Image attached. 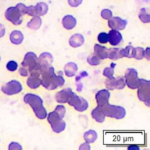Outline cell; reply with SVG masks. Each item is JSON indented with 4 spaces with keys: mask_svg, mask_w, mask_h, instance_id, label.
I'll return each instance as SVG.
<instances>
[{
    "mask_svg": "<svg viewBox=\"0 0 150 150\" xmlns=\"http://www.w3.org/2000/svg\"><path fill=\"white\" fill-rule=\"evenodd\" d=\"M40 77L41 84L48 90H54L64 83V80L62 76L56 75L52 65L43 68Z\"/></svg>",
    "mask_w": 150,
    "mask_h": 150,
    "instance_id": "1",
    "label": "cell"
},
{
    "mask_svg": "<svg viewBox=\"0 0 150 150\" xmlns=\"http://www.w3.org/2000/svg\"><path fill=\"white\" fill-rule=\"evenodd\" d=\"M24 102L29 104L33 109L36 117L39 119H45L47 117V112L43 105L42 98L34 94L28 93L23 97Z\"/></svg>",
    "mask_w": 150,
    "mask_h": 150,
    "instance_id": "2",
    "label": "cell"
},
{
    "mask_svg": "<svg viewBox=\"0 0 150 150\" xmlns=\"http://www.w3.org/2000/svg\"><path fill=\"white\" fill-rule=\"evenodd\" d=\"M105 117L114 118L116 119L123 118L126 114L125 110L121 106L110 105L109 103L104 106H100Z\"/></svg>",
    "mask_w": 150,
    "mask_h": 150,
    "instance_id": "3",
    "label": "cell"
},
{
    "mask_svg": "<svg viewBox=\"0 0 150 150\" xmlns=\"http://www.w3.org/2000/svg\"><path fill=\"white\" fill-rule=\"evenodd\" d=\"M138 88V97L139 100L149 106L150 103V81L140 79Z\"/></svg>",
    "mask_w": 150,
    "mask_h": 150,
    "instance_id": "4",
    "label": "cell"
},
{
    "mask_svg": "<svg viewBox=\"0 0 150 150\" xmlns=\"http://www.w3.org/2000/svg\"><path fill=\"white\" fill-rule=\"evenodd\" d=\"M47 121L51 125L52 130L56 133H60L66 128V123L62 118L54 111L47 115Z\"/></svg>",
    "mask_w": 150,
    "mask_h": 150,
    "instance_id": "5",
    "label": "cell"
},
{
    "mask_svg": "<svg viewBox=\"0 0 150 150\" xmlns=\"http://www.w3.org/2000/svg\"><path fill=\"white\" fill-rule=\"evenodd\" d=\"M67 103L69 105L74 107L78 111L83 112L86 110L88 107V102L83 97L78 96L74 93H72Z\"/></svg>",
    "mask_w": 150,
    "mask_h": 150,
    "instance_id": "6",
    "label": "cell"
},
{
    "mask_svg": "<svg viewBox=\"0 0 150 150\" xmlns=\"http://www.w3.org/2000/svg\"><path fill=\"white\" fill-rule=\"evenodd\" d=\"M125 83L129 88H137L140 79L138 77L137 71L132 68L128 69L125 73Z\"/></svg>",
    "mask_w": 150,
    "mask_h": 150,
    "instance_id": "7",
    "label": "cell"
},
{
    "mask_svg": "<svg viewBox=\"0 0 150 150\" xmlns=\"http://www.w3.org/2000/svg\"><path fill=\"white\" fill-rule=\"evenodd\" d=\"M22 90L21 84L16 80H12L2 87V91L6 95H13L21 92Z\"/></svg>",
    "mask_w": 150,
    "mask_h": 150,
    "instance_id": "8",
    "label": "cell"
},
{
    "mask_svg": "<svg viewBox=\"0 0 150 150\" xmlns=\"http://www.w3.org/2000/svg\"><path fill=\"white\" fill-rule=\"evenodd\" d=\"M37 61L38 57L36 54L33 52H28L24 57L22 66L29 71L36 66Z\"/></svg>",
    "mask_w": 150,
    "mask_h": 150,
    "instance_id": "9",
    "label": "cell"
},
{
    "mask_svg": "<svg viewBox=\"0 0 150 150\" xmlns=\"http://www.w3.org/2000/svg\"><path fill=\"white\" fill-rule=\"evenodd\" d=\"M47 10V5L44 2H40L35 6H30L28 8V13L31 16H41L46 14Z\"/></svg>",
    "mask_w": 150,
    "mask_h": 150,
    "instance_id": "10",
    "label": "cell"
},
{
    "mask_svg": "<svg viewBox=\"0 0 150 150\" xmlns=\"http://www.w3.org/2000/svg\"><path fill=\"white\" fill-rule=\"evenodd\" d=\"M108 26L112 30H119L124 29L127 23V21L126 20L122 19L120 17L115 16L111 17L110 19H108Z\"/></svg>",
    "mask_w": 150,
    "mask_h": 150,
    "instance_id": "11",
    "label": "cell"
},
{
    "mask_svg": "<svg viewBox=\"0 0 150 150\" xmlns=\"http://www.w3.org/2000/svg\"><path fill=\"white\" fill-rule=\"evenodd\" d=\"M110 96V92L107 90H101L98 91L96 94V99L98 106H104L108 103V100Z\"/></svg>",
    "mask_w": 150,
    "mask_h": 150,
    "instance_id": "12",
    "label": "cell"
},
{
    "mask_svg": "<svg viewBox=\"0 0 150 150\" xmlns=\"http://www.w3.org/2000/svg\"><path fill=\"white\" fill-rule=\"evenodd\" d=\"M73 91L70 88L63 89L56 94L55 100L58 103H67Z\"/></svg>",
    "mask_w": 150,
    "mask_h": 150,
    "instance_id": "13",
    "label": "cell"
},
{
    "mask_svg": "<svg viewBox=\"0 0 150 150\" xmlns=\"http://www.w3.org/2000/svg\"><path fill=\"white\" fill-rule=\"evenodd\" d=\"M53 60L52 55L48 52H45L40 54L39 57L38 58L37 63L42 67H46L51 66Z\"/></svg>",
    "mask_w": 150,
    "mask_h": 150,
    "instance_id": "14",
    "label": "cell"
},
{
    "mask_svg": "<svg viewBox=\"0 0 150 150\" xmlns=\"http://www.w3.org/2000/svg\"><path fill=\"white\" fill-rule=\"evenodd\" d=\"M122 39V35L118 30H111L108 34V42L112 46L118 45L121 42Z\"/></svg>",
    "mask_w": 150,
    "mask_h": 150,
    "instance_id": "15",
    "label": "cell"
},
{
    "mask_svg": "<svg viewBox=\"0 0 150 150\" xmlns=\"http://www.w3.org/2000/svg\"><path fill=\"white\" fill-rule=\"evenodd\" d=\"M84 38L81 34L76 33L72 35L69 39V44L73 47H77L83 45Z\"/></svg>",
    "mask_w": 150,
    "mask_h": 150,
    "instance_id": "16",
    "label": "cell"
},
{
    "mask_svg": "<svg viewBox=\"0 0 150 150\" xmlns=\"http://www.w3.org/2000/svg\"><path fill=\"white\" fill-rule=\"evenodd\" d=\"M123 57V49L111 48L108 49V58L113 60H116Z\"/></svg>",
    "mask_w": 150,
    "mask_h": 150,
    "instance_id": "17",
    "label": "cell"
},
{
    "mask_svg": "<svg viewBox=\"0 0 150 150\" xmlns=\"http://www.w3.org/2000/svg\"><path fill=\"white\" fill-rule=\"evenodd\" d=\"M91 116L93 119H94L98 122H103L105 120V116L104 115L102 108L100 106L97 105L93 111H91Z\"/></svg>",
    "mask_w": 150,
    "mask_h": 150,
    "instance_id": "18",
    "label": "cell"
},
{
    "mask_svg": "<svg viewBox=\"0 0 150 150\" xmlns=\"http://www.w3.org/2000/svg\"><path fill=\"white\" fill-rule=\"evenodd\" d=\"M62 24L64 28L70 30L75 27L76 25V19L71 15H66L63 18Z\"/></svg>",
    "mask_w": 150,
    "mask_h": 150,
    "instance_id": "19",
    "label": "cell"
},
{
    "mask_svg": "<svg viewBox=\"0 0 150 150\" xmlns=\"http://www.w3.org/2000/svg\"><path fill=\"white\" fill-rule=\"evenodd\" d=\"M26 83L30 88L35 89L41 85V78L39 76L30 74L27 79Z\"/></svg>",
    "mask_w": 150,
    "mask_h": 150,
    "instance_id": "20",
    "label": "cell"
},
{
    "mask_svg": "<svg viewBox=\"0 0 150 150\" xmlns=\"http://www.w3.org/2000/svg\"><path fill=\"white\" fill-rule=\"evenodd\" d=\"M100 59H105L107 58L108 49L104 46L96 44L94 45V53Z\"/></svg>",
    "mask_w": 150,
    "mask_h": 150,
    "instance_id": "21",
    "label": "cell"
},
{
    "mask_svg": "<svg viewBox=\"0 0 150 150\" xmlns=\"http://www.w3.org/2000/svg\"><path fill=\"white\" fill-rule=\"evenodd\" d=\"M64 71L67 77H73L77 71V66L74 62H69L65 64Z\"/></svg>",
    "mask_w": 150,
    "mask_h": 150,
    "instance_id": "22",
    "label": "cell"
},
{
    "mask_svg": "<svg viewBox=\"0 0 150 150\" xmlns=\"http://www.w3.org/2000/svg\"><path fill=\"white\" fill-rule=\"evenodd\" d=\"M10 39L11 42L15 45L21 44L23 39V34L18 30H15L12 32L10 36Z\"/></svg>",
    "mask_w": 150,
    "mask_h": 150,
    "instance_id": "23",
    "label": "cell"
},
{
    "mask_svg": "<svg viewBox=\"0 0 150 150\" xmlns=\"http://www.w3.org/2000/svg\"><path fill=\"white\" fill-rule=\"evenodd\" d=\"M97 138V134L94 130L90 129L84 134V139L88 144L95 142Z\"/></svg>",
    "mask_w": 150,
    "mask_h": 150,
    "instance_id": "24",
    "label": "cell"
},
{
    "mask_svg": "<svg viewBox=\"0 0 150 150\" xmlns=\"http://www.w3.org/2000/svg\"><path fill=\"white\" fill-rule=\"evenodd\" d=\"M41 24H42L41 18L38 16H36L35 18L32 19V20L28 23V26L30 29L36 30L40 27Z\"/></svg>",
    "mask_w": 150,
    "mask_h": 150,
    "instance_id": "25",
    "label": "cell"
},
{
    "mask_svg": "<svg viewBox=\"0 0 150 150\" xmlns=\"http://www.w3.org/2000/svg\"><path fill=\"white\" fill-rule=\"evenodd\" d=\"M105 85L108 90H114L117 88V78L113 76L107 77L105 81Z\"/></svg>",
    "mask_w": 150,
    "mask_h": 150,
    "instance_id": "26",
    "label": "cell"
},
{
    "mask_svg": "<svg viewBox=\"0 0 150 150\" xmlns=\"http://www.w3.org/2000/svg\"><path fill=\"white\" fill-rule=\"evenodd\" d=\"M88 75L87 73L85 71H81L80 73H79L76 77V81L77 84V91H81L83 88V85L81 83V80L82 78L84 77H87Z\"/></svg>",
    "mask_w": 150,
    "mask_h": 150,
    "instance_id": "27",
    "label": "cell"
},
{
    "mask_svg": "<svg viewBox=\"0 0 150 150\" xmlns=\"http://www.w3.org/2000/svg\"><path fill=\"white\" fill-rule=\"evenodd\" d=\"M139 18L140 20L144 23H148L150 22L149 14L147 12L146 9L142 8L139 13Z\"/></svg>",
    "mask_w": 150,
    "mask_h": 150,
    "instance_id": "28",
    "label": "cell"
},
{
    "mask_svg": "<svg viewBox=\"0 0 150 150\" xmlns=\"http://www.w3.org/2000/svg\"><path fill=\"white\" fill-rule=\"evenodd\" d=\"M135 49L132 46L128 45L125 49H123V56L128 58H132L134 57Z\"/></svg>",
    "mask_w": 150,
    "mask_h": 150,
    "instance_id": "29",
    "label": "cell"
},
{
    "mask_svg": "<svg viewBox=\"0 0 150 150\" xmlns=\"http://www.w3.org/2000/svg\"><path fill=\"white\" fill-rule=\"evenodd\" d=\"M87 62L91 66H97L100 63L101 59L93 53L88 56L87 57Z\"/></svg>",
    "mask_w": 150,
    "mask_h": 150,
    "instance_id": "30",
    "label": "cell"
},
{
    "mask_svg": "<svg viewBox=\"0 0 150 150\" xmlns=\"http://www.w3.org/2000/svg\"><path fill=\"white\" fill-rule=\"evenodd\" d=\"M115 65H116L115 63H112L111 64V66L110 67L105 68L103 71V75L107 77H112L114 74V69Z\"/></svg>",
    "mask_w": 150,
    "mask_h": 150,
    "instance_id": "31",
    "label": "cell"
},
{
    "mask_svg": "<svg viewBox=\"0 0 150 150\" xmlns=\"http://www.w3.org/2000/svg\"><path fill=\"white\" fill-rule=\"evenodd\" d=\"M135 49V52L134 57L138 60L142 59L144 57V49L141 47H137Z\"/></svg>",
    "mask_w": 150,
    "mask_h": 150,
    "instance_id": "32",
    "label": "cell"
},
{
    "mask_svg": "<svg viewBox=\"0 0 150 150\" xmlns=\"http://www.w3.org/2000/svg\"><path fill=\"white\" fill-rule=\"evenodd\" d=\"M54 111L57 113V114L62 118H63L64 117V115L66 113V108L63 105H57Z\"/></svg>",
    "mask_w": 150,
    "mask_h": 150,
    "instance_id": "33",
    "label": "cell"
},
{
    "mask_svg": "<svg viewBox=\"0 0 150 150\" xmlns=\"http://www.w3.org/2000/svg\"><path fill=\"white\" fill-rule=\"evenodd\" d=\"M126 83L125 82V79L123 77H118L117 78V88L116 89L118 90H121L122 89Z\"/></svg>",
    "mask_w": 150,
    "mask_h": 150,
    "instance_id": "34",
    "label": "cell"
},
{
    "mask_svg": "<svg viewBox=\"0 0 150 150\" xmlns=\"http://www.w3.org/2000/svg\"><path fill=\"white\" fill-rule=\"evenodd\" d=\"M98 40L101 43H106L108 42V34L105 32H101L98 35Z\"/></svg>",
    "mask_w": 150,
    "mask_h": 150,
    "instance_id": "35",
    "label": "cell"
},
{
    "mask_svg": "<svg viewBox=\"0 0 150 150\" xmlns=\"http://www.w3.org/2000/svg\"><path fill=\"white\" fill-rule=\"evenodd\" d=\"M6 68L9 71H15L18 68V64L13 60H11L6 64Z\"/></svg>",
    "mask_w": 150,
    "mask_h": 150,
    "instance_id": "36",
    "label": "cell"
},
{
    "mask_svg": "<svg viewBox=\"0 0 150 150\" xmlns=\"http://www.w3.org/2000/svg\"><path fill=\"white\" fill-rule=\"evenodd\" d=\"M101 15L103 18L108 20L112 17V12L110 10L108 9H105L101 11Z\"/></svg>",
    "mask_w": 150,
    "mask_h": 150,
    "instance_id": "37",
    "label": "cell"
},
{
    "mask_svg": "<svg viewBox=\"0 0 150 150\" xmlns=\"http://www.w3.org/2000/svg\"><path fill=\"white\" fill-rule=\"evenodd\" d=\"M9 150H12V149H19V150H22V148L21 145L17 142H12L9 144Z\"/></svg>",
    "mask_w": 150,
    "mask_h": 150,
    "instance_id": "38",
    "label": "cell"
},
{
    "mask_svg": "<svg viewBox=\"0 0 150 150\" xmlns=\"http://www.w3.org/2000/svg\"><path fill=\"white\" fill-rule=\"evenodd\" d=\"M82 2V0H68L69 5L71 6H77Z\"/></svg>",
    "mask_w": 150,
    "mask_h": 150,
    "instance_id": "39",
    "label": "cell"
},
{
    "mask_svg": "<svg viewBox=\"0 0 150 150\" xmlns=\"http://www.w3.org/2000/svg\"><path fill=\"white\" fill-rule=\"evenodd\" d=\"M19 73L22 76H27L28 74V71L25 67H22L19 69Z\"/></svg>",
    "mask_w": 150,
    "mask_h": 150,
    "instance_id": "40",
    "label": "cell"
},
{
    "mask_svg": "<svg viewBox=\"0 0 150 150\" xmlns=\"http://www.w3.org/2000/svg\"><path fill=\"white\" fill-rule=\"evenodd\" d=\"M79 149H81V150H84V149L89 150V149H90V146L88 144V143H87V142L83 143L79 147Z\"/></svg>",
    "mask_w": 150,
    "mask_h": 150,
    "instance_id": "41",
    "label": "cell"
},
{
    "mask_svg": "<svg viewBox=\"0 0 150 150\" xmlns=\"http://www.w3.org/2000/svg\"><path fill=\"white\" fill-rule=\"evenodd\" d=\"M144 57H145L147 59V60H150V59H149V57H150V56H149V47H147L146 49V50H144Z\"/></svg>",
    "mask_w": 150,
    "mask_h": 150,
    "instance_id": "42",
    "label": "cell"
},
{
    "mask_svg": "<svg viewBox=\"0 0 150 150\" xmlns=\"http://www.w3.org/2000/svg\"><path fill=\"white\" fill-rule=\"evenodd\" d=\"M4 34V29L2 25H0V37L2 36Z\"/></svg>",
    "mask_w": 150,
    "mask_h": 150,
    "instance_id": "43",
    "label": "cell"
},
{
    "mask_svg": "<svg viewBox=\"0 0 150 150\" xmlns=\"http://www.w3.org/2000/svg\"><path fill=\"white\" fill-rule=\"evenodd\" d=\"M128 149H139V148L138 146H135V145H132V146H129L128 148Z\"/></svg>",
    "mask_w": 150,
    "mask_h": 150,
    "instance_id": "44",
    "label": "cell"
},
{
    "mask_svg": "<svg viewBox=\"0 0 150 150\" xmlns=\"http://www.w3.org/2000/svg\"><path fill=\"white\" fill-rule=\"evenodd\" d=\"M0 60H1V57H0Z\"/></svg>",
    "mask_w": 150,
    "mask_h": 150,
    "instance_id": "45",
    "label": "cell"
}]
</instances>
